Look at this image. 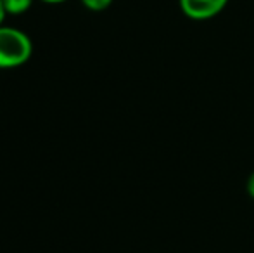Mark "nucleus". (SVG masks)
<instances>
[{
  "label": "nucleus",
  "mask_w": 254,
  "mask_h": 253,
  "mask_svg": "<svg viewBox=\"0 0 254 253\" xmlns=\"http://www.w3.org/2000/svg\"><path fill=\"white\" fill-rule=\"evenodd\" d=\"M178 5L189 19L207 21L223 12L228 0H178Z\"/></svg>",
  "instance_id": "nucleus-2"
},
{
  "label": "nucleus",
  "mask_w": 254,
  "mask_h": 253,
  "mask_svg": "<svg viewBox=\"0 0 254 253\" xmlns=\"http://www.w3.org/2000/svg\"><path fill=\"white\" fill-rule=\"evenodd\" d=\"M33 54L31 38L12 26H0V70L23 66Z\"/></svg>",
  "instance_id": "nucleus-1"
},
{
  "label": "nucleus",
  "mask_w": 254,
  "mask_h": 253,
  "mask_svg": "<svg viewBox=\"0 0 254 253\" xmlns=\"http://www.w3.org/2000/svg\"><path fill=\"white\" fill-rule=\"evenodd\" d=\"M85 7L88 10H94V12H101V10H106L107 7L113 3V0H81Z\"/></svg>",
  "instance_id": "nucleus-4"
},
{
  "label": "nucleus",
  "mask_w": 254,
  "mask_h": 253,
  "mask_svg": "<svg viewBox=\"0 0 254 253\" xmlns=\"http://www.w3.org/2000/svg\"><path fill=\"white\" fill-rule=\"evenodd\" d=\"M2 3L7 14H10V16H19V14H24L30 9L33 0H2Z\"/></svg>",
  "instance_id": "nucleus-3"
},
{
  "label": "nucleus",
  "mask_w": 254,
  "mask_h": 253,
  "mask_svg": "<svg viewBox=\"0 0 254 253\" xmlns=\"http://www.w3.org/2000/svg\"><path fill=\"white\" fill-rule=\"evenodd\" d=\"M246 191H248L249 198L254 199V172L248 177V182H246Z\"/></svg>",
  "instance_id": "nucleus-5"
},
{
  "label": "nucleus",
  "mask_w": 254,
  "mask_h": 253,
  "mask_svg": "<svg viewBox=\"0 0 254 253\" xmlns=\"http://www.w3.org/2000/svg\"><path fill=\"white\" fill-rule=\"evenodd\" d=\"M40 2L51 3V5H54V3H63V2H67V0H40Z\"/></svg>",
  "instance_id": "nucleus-7"
},
{
  "label": "nucleus",
  "mask_w": 254,
  "mask_h": 253,
  "mask_svg": "<svg viewBox=\"0 0 254 253\" xmlns=\"http://www.w3.org/2000/svg\"><path fill=\"white\" fill-rule=\"evenodd\" d=\"M5 16H7V12H5V9H3L2 0H0V26L3 24V19H5Z\"/></svg>",
  "instance_id": "nucleus-6"
}]
</instances>
